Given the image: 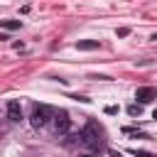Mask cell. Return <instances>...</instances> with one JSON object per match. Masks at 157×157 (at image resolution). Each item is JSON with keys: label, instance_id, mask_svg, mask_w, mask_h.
<instances>
[{"label": "cell", "instance_id": "obj_13", "mask_svg": "<svg viewBox=\"0 0 157 157\" xmlns=\"http://www.w3.org/2000/svg\"><path fill=\"white\" fill-rule=\"evenodd\" d=\"M78 157H96V155H91V152H81Z\"/></svg>", "mask_w": 157, "mask_h": 157}, {"label": "cell", "instance_id": "obj_8", "mask_svg": "<svg viewBox=\"0 0 157 157\" xmlns=\"http://www.w3.org/2000/svg\"><path fill=\"white\" fill-rule=\"evenodd\" d=\"M123 132H125V135H137V137H147V135H145V132H137V130H135V128H128V125H125V128H123Z\"/></svg>", "mask_w": 157, "mask_h": 157}, {"label": "cell", "instance_id": "obj_6", "mask_svg": "<svg viewBox=\"0 0 157 157\" xmlns=\"http://www.w3.org/2000/svg\"><path fill=\"white\" fill-rule=\"evenodd\" d=\"M74 47L81 52H93V49H98V39H78Z\"/></svg>", "mask_w": 157, "mask_h": 157}, {"label": "cell", "instance_id": "obj_5", "mask_svg": "<svg viewBox=\"0 0 157 157\" xmlns=\"http://www.w3.org/2000/svg\"><path fill=\"white\" fill-rule=\"evenodd\" d=\"M7 118L12 120V123H20L22 120V105H20V101H7Z\"/></svg>", "mask_w": 157, "mask_h": 157}, {"label": "cell", "instance_id": "obj_1", "mask_svg": "<svg viewBox=\"0 0 157 157\" xmlns=\"http://www.w3.org/2000/svg\"><path fill=\"white\" fill-rule=\"evenodd\" d=\"M101 135H103V130L96 125V123H88L78 135H76V140L81 142V145H86V147H91V150H101V145H103V140H101Z\"/></svg>", "mask_w": 157, "mask_h": 157}, {"label": "cell", "instance_id": "obj_7", "mask_svg": "<svg viewBox=\"0 0 157 157\" xmlns=\"http://www.w3.org/2000/svg\"><path fill=\"white\" fill-rule=\"evenodd\" d=\"M0 27H5V29H20L22 22L20 20H0Z\"/></svg>", "mask_w": 157, "mask_h": 157}, {"label": "cell", "instance_id": "obj_14", "mask_svg": "<svg viewBox=\"0 0 157 157\" xmlns=\"http://www.w3.org/2000/svg\"><path fill=\"white\" fill-rule=\"evenodd\" d=\"M150 39H155V42H157V32H155V34H152V37H150Z\"/></svg>", "mask_w": 157, "mask_h": 157}, {"label": "cell", "instance_id": "obj_2", "mask_svg": "<svg viewBox=\"0 0 157 157\" xmlns=\"http://www.w3.org/2000/svg\"><path fill=\"white\" fill-rule=\"evenodd\" d=\"M52 120V108L49 105H44V103H39V105H34L32 108V115H29V123H32V128H44L47 123Z\"/></svg>", "mask_w": 157, "mask_h": 157}, {"label": "cell", "instance_id": "obj_12", "mask_svg": "<svg viewBox=\"0 0 157 157\" xmlns=\"http://www.w3.org/2000/svg\"><path fill=\"white\" fill-rule=\"evenodd\" d=\"M105 113H108V115H115V113H118V105H105Z\"/></svg>", "mask_w": 157, "mask_h": 157}, {"label": "cell", "instance_id": "obj_11", "mask_svg": "<svg viewBox=\"0 0 157 157\" xmlns=\"http://www.w3.org/2000/svg\"><path fill=\"white\" fill-rule=\"evenodd\" d=\"M115 34H118V37H128V34H130V29H128V27H120Z\"/></svg>", "mask_w": 157, "mask_h": 157}, {"label": "cell", "instance_id": "obj_3", "mask_svg": "<svg viewBox=\"0 0 157 157\" xmlns=\"http://www.w3.org/2000/svg\"><path fill=\"white\" fill-rule=\"evenodd\" d=\"M52 123H54V130H56V135H66L69 132V115L64 113V110H59L56 115H52Z\"/></svg>", "mask_w": 157, "mask_h": 157}, {"label": "cell", "instance_id": "obj_4", "mask_svg": "<svg viewBox=\"0 0 157 157\" xmlns=\"http://www.w3.org/2000/svg\"><path fill=\"white\" fill-rule=\"evenodd\" d=\"M135 98H137L140 105H142V103H150V101L157 98V88H155V86H140V88L135 91Z\"/></svg>", "mask_w": 157, "mask_h": 157}, {"label": "cell", "instance_id": "obj_10", "mask_svg": "<svg viewBox=\"0 0 157 157\" xmlns=\"http://www.w3.org/2000/svg\"><path fill=\"white\" fill-rule=\"evenodd\" d=\"M130 155H135V157H155L152 152H145V150H130Z\"/></svg>", "mask_w": 157, "mask_h": 157}, {"label": "cell", "instance_id": "obj_9", "mask_svg": "<svg viewBox=\"0 0 157 157\" xmlns=\"http://www.w3.org/2000/svg\"><path fill=\"white\" fill-rule=\"evenodd\" d=\"M140 110H142V108H140V103H132V105H128V113H130V115H140Z\"/></svg>", "mask_w": 157, "mask_h": 157}]
</instances>
